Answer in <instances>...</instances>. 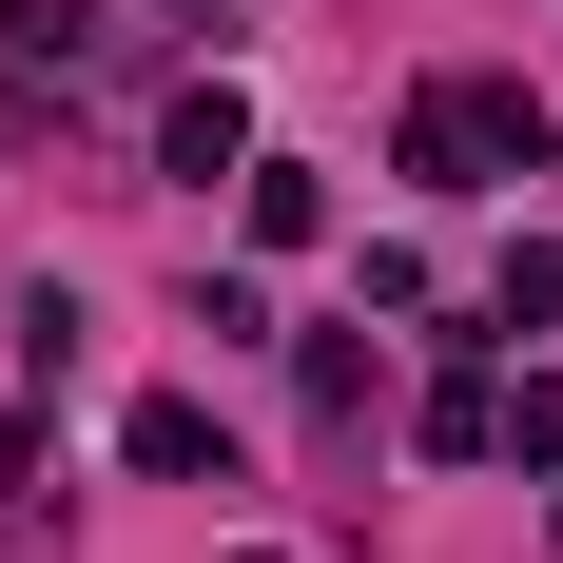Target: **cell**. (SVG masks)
I'll return each mask as SVG.
<instances>
[{"label": "cell", "mask_w": 563, "mask_h": 563, "mask_svg": "<svg viewBox=\"0 0 563 563\" xmlns=\"http://www.w3.org/2000/svg\"><path fill=\"white\" fill-rule=\"evenodd\" d=\"M408 428H428V466H486V448H506V389H486V369H448Z\"/></svg>", "instance_id": "5"}, {"label": "cell", "mask_w": 563, "mask_h": 563, "mask_svg": "<svg viewBox=\"0 0 563 563\" xmlns=\"http://www.w3.org/2000/svg\"><path fill=\"white\" fill-rule=\"evenodd\" d=\"M563 117L525 98V78H428L408 98V195H486V175H544Z\"/></svg>", "instance_id": "1"}, {"label": "cell", "mask_w": 563, "mask_h": 563, "mask_svg": "<svg viewBox=\"0 0 563 563\" xmlns=\"http://www.w3.org/2000/svg\"><path fill=\"white\" fill-rule=\"evenodd\" d=\"M544 311H563V253H544V233H506V273H486V331H544Z\"/></svg>", "instance_id": "7"}, {"label": "cell", "mask_w": 563, "mask_h": 563, "mask_svg": "<svg viewBox=\"0 0 563 563\" xmlns=\"http://www.w3.org/2000/svg\"><path fill=\"white\" fill-rule=\"evenodd\" d=\"M117 448H136V486H233V466H214V408H195V389H136V428H117Z\"/></svg>", "instance_id": "3"}, {"label": "cell", "mask_w": 563, "mask_h": 563, "mask_svg": "<svg viewBox=\"0 0 563 563\" xmlns=\"http://www.w3.org/2000/svg\"><path fill=\"white\" fill-rule=\"evenodd\" d=\"M0 40H20V78H78L98 58V0H0Z\"/></svg>", "instance_id": "6"}, {"label": "cell", "mask_w": 563, "mask_h": 563, "mask_svg": "<svg viewBox=\"0 0 563 563\" xmlns=\"http://www.w3.org/2000/svg\"><path fill=\"white\" fill-rule=\"evenodd\" d=\"M156 175H195V195H214V175H253V98H233V78H195V98L156 117Z\"/></svg>", "instance_id": "2"}, {"label": "cell", "mask_w": 563, "mask_h": 563, "mask_svg": "<svg viewBox=\"0 0 563 563\" xmlns=\"http://www.w3.org/2000/svg\"><path fill=\"white\" fill-rule=\"evenodd\" d=\"M311 233H331V175H311V156H253V253H311Z\"/></svg>", "instance_id": "4"}]
</instances>
